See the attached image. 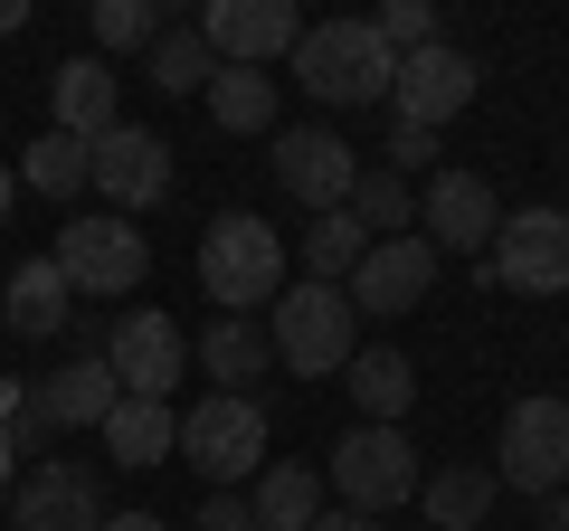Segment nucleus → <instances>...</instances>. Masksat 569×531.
<instances>
[{"mask_svg": "<svg viewBox=\"0 0 569 531\" xmlns=\"http://www.w3.org/2000/svg\"><path fill=\"white\" fill-rule=\"evenodd\" d=\"M389 77H399V58L380 48V29H370V20H323V29L295 39V86H305L313 104H332V114L380 104Z\"/></svg>", "mask_w": 569, "mask_h": 531, "instance_id": "obj_1", "label": "nucleus"}, {"mask_svg": "<svg viewBox=\"0 0 569 531\" xmlns=\"http://www.w3.org/2000/svg\"><path fill=\"white\" fill-rule=\"evenodd\" d=\"M200 285L219 313H257L284 294V238L257 219V209H219L200 238Z\"/></svg>", "mask_w": 569, "mask_h": 531, "instance_id": "obj_2", "label": "nucleus"}, {"mask_svg": "<svg viewBox=\"0 0 569 531\" xmlns=\"http://www.w3.org/2000/svg\"><path fill=\"white\" fill-rule=\"evenodd\" d=\"M276 323H266V342H276V361L295 370V380H332V370H351V351H361V313H351L342 285H284Z\"/></svg>", "mask_w": 569, "mask_h": 531, "instance_id": "obj_3", "label": "nucleus"}, {"mask_svg": "<svg viewBox=\"0 0 569 531\" xmlns=\"http://www.w3.org/2000/svg\"><path fill=\"white\" fill-rule=\"evenodd\" d=\"M181 465H200L219 493L266 474V409L247 389H209L200 409H181Z\"/></svg>", "mask_w": 569, "mask_h": 531, "instance_id": "obj_4", "label": "nucleus"}, {"mask_svg": "<svg viewBox=\"0 0 569 531\" xmlns=\"http://www.w3.org/2000/svg\"><path fill=\"white\" fill-rule=\"evenodd\" d=\"M427 484L418 447H408V428H351L342 447H332V493H342V512H361V522H380V512H399L408 493Z\"/></svg>", "mask_w": 569, "mask_h": 531, "instance_id": "obj_5", "label": "nucleus"}, {"mask_svg": "<svg viewBox=\"0 0 569 531\" xmlns=\"http://www.w3.org/2000/svg\"><path fill=\"white\" fill-rule=\"evenodd\" d=\"M48 257H58L67 294H133L152 275V247H142L133 219H67Z\"/></svg>", "mask_w": 569, "mask_h": 531, "instance_id": "obj_6", "label": "nucleus"}, {"mask_svg": "<svg viewBox=\"0 0 569 531\" xmlns=\"http://www.w3.org/2000/svg\"><path fill=\"white\" fill-rule=\"evenodd\" d=\"M485 275L512 294H569V209H512L485 247Z\"/></svg>", "mask_w": 569, "mask_h": 531, "instance_id": "obj_7", "label": "nucleus"}, {"mask_svg": "<svg viewBox=\"0 0 569 531\" xmlns=\"http://www.w3.org/2000/svg\"><path fill=\"white\" fill-rule=\"evenodd\" d=\"M86 190L114 200V219H123V209H152L171 190V143L152 133V123H114V133H96V143H86Z\"/></svg>", "mask_w": 569, "mask_h": 531, "instance_id": "obj_8", "label": "nucleus"}, {"mask_svg": "<svg viewBox=\"0 0 569 531\" xmlns=\"http://www.w3.org/2000/svg\"><path fill=\"white\" fill-rule=\"evenodd\" d=\"M493 484L541 493V503L569 484V399H522L503 418V465H493Z\"/></svg>", "mask_w": 569, "mask_h": 531, "instance_id": "obj_9", "label": "nucleus"}, {"mask_svg": "<svg viewBox=\"0 0 569 531\" xmlns=\"http://www.w3.org/2000/svg\"><path fill=\"white\" fill-rule=\"evenodd\" d=\"M475 86H485V67L466 58V48H418V58H399V77H389V104H399L408 133H437V123H456L475 104Z\"/></svg>", "mask_w": 569, "mask_h": 531, "instance_id": "obj_10", "label": "nucleus"}, {"mask_svg": "<svg viewBox=\"0 0 569 531\" xmlns=\"http://www.w3.org/2000/svg\"><path fill=\"white\" fill-rule=\"evenodd\" d=\"M181 361H190L181 323H171V313H152V304H133L114 332H104V370H114V389H123V399H171Z\"/></svg>", "mask_w": 569, "mask_h": 531, "instance_id": "obj_11", "label": "nucleus"}, {"mask_svg": "<svg viewBox=\"0 0 569 531\" xmlns=\"http://www.w3.org/2000/svg\"><path fill=\"white\" fill-rule=\"evenodd\" d=\"M418 228L437 257H485L493 228H503V200H493L485 171H437V181L418 190Z\"/></svg>", "mask_w": 569, "mask_h": 531, "instance_id": "obj_12", "label": "nucleus"}, {"mask_svg": "<svg viewBox=\"0 0 569 531\" xmlns=\"http://www.w3.org/2000/svg\"><path fill=\"white\" fill-rule=\"evenodd\" d=\"M10 512H20V531H104V484L77 455H39L10 493Z\"/></svg>", "mask_w": 569, "mask_h": 531, "instance_id": "obj_13", "label": "nucleus"}, {"mask_svg": "<svg viewBox=\"0 0 569 531\" xmlns=\"http://www.w3.org/2000/svg\"><path fill=\"white\" fill-rule=\"evenodd\" d=\"M200 39L219 67H266V58H295L305 20H295V0H209Z\"/></svg>", "mask_w": 569, "mask_h": 531, "instance_id": "obj_14", "label": "nucleus"}, {"mask_svg": "<svg viewBox=\"0 0 569 531\" xmlns=\"http://www.w3.org/2000/svg\"><path fill=\"white\" fill-rule=\"evenodd\" d=\"M427 285H437V247L427 238H380V247H361V266L342 275L351 313H408V304H427Z\"/></svg>", "mask_w": 569, "mask_h": 531, "instance_id": "obj_15", "label": "nucleus"}, {"mask_svg": "<svg viewBox=\"0 0 569 531\" xmlns=\"http://www.w3.org/2000/svg\"><path fill=\"white\" fill-rule=\"evenodd\" d=\"M276 181L295 190V200L323 219V209L351 200V181H361V162H351L342 133H323V123H295V133H276Z\"/></svg>", "mask_w": 569, "mask_h": 531, "instance_id": "obj_16", "label": "nucleus"}, {"mask_svg": "<svg viewBox=\"0 0 569 531\" xmlns=\"http://www.w3.org/2000/svg\"><path fill=\"white\" fill-rule=\"evenodd\" d=\"M0 313H10L20 342H58V332L77 323V294H67L58 257H20L10 266V275H0Z\"/></svg>", "mask_w": 569, "mask_h": 531, "instance_id": "obj_17", "label": "nucleus"}, {"mask_svg": "<svg viewBox=\"0 0 569 531\" xmlns=\"http://www.w3.org/2000/svg\"><path fill=\"white\" fill-rule=\"evenodd\" d=\"M39 389V418L48 428H104V418H114V370H104V351H77V361L67 370H48V380H29Z\"/></svg>", "mask_w": 569, "mask_h": 531, "instance_id": "obj_18", "label": "nucleus"}, {"mask_svg": "<svg viewBox=\"0 0 569 531\" xmlns=\"http://www.w3.org/2000/svg\"><path fill=\"white\" fill-rule=\"evenodd\" d=\"M104 455L114 465H171V447H181V418H171V399H114V418H104Z\"/></svg>", "mask_w": 569, "mask_h": 531, "instance_id": "obj_19", "label": "nucleus"}, {"mask_svg": "<svg viewBox=\"0 0 569 531\" xmlns=\"http://www.w3.org/2000/svg\"><path fill=\"white\" fill-rule=\"evenodd\" d=\"M247 522L257 531H313L323 522V474L313 465H266L247 484Z\"/></svg>", "mask_w": 569, "mask_h": 531, "instance_id": "obj_20", "label": "nucleus"}, {"mask_svg": "<svg viewBox=\"0 0 569 531\" xmlns=\"http://www.w3.org/2000/svg\"><path fill=\"white\" fill-rule=\"evenodd\" d=\"M48 96H58V133H77V143H96V133L123 123L114 114V67H104V58H67Z\"/></svg>", "mask_w": 569, "mask_h": 531, "instance_id": "obj_21", "label": "nucleus"}, {"mask_svg": "<svg viewBox=\"0 0 569 531\" xmlns=\"http://www.w3.org/2000/svg\"><path fill=\"white\" fill-rule=\"evenodd\" d=\"M266 361H276V342H266V323H257V313H219V323L200 332V370H209L219 389L266 380Z\"/></svg>", "mask_w": 569, "mask_h": 531, "instance_id": "obj_22", "label": "nucleus"}, {"mask_svg": "<svg viewBox=\"0 0 569 531\" xmlns=\"http://www.w3.org/2000/svg\"><path fill=\"white\" fill-rule=\"evenodd\" d=\"M493 493H503V484H493V465H437L418 484V503H427V522H437V531H475L493 512Z\"/></svg>", "mask_w": 569, "mask_h": 531, "instance_id": "obj_23", "label": "nucleus"}, {"mask_svg": "<svg viewBox=\"0 0 569 531\" xmlns=\"http://www.w3.org/2000/svg\"><path fill=\"white\" fill-rule=\"evenodd\" d=\"M351 399H361L370 428H399L408 399H418V370H408V351H351Z\"/></svg>", "mask_w": 569, "mask_h": 531, "instance_id": "obj_24", "label": "nucleus"}, {"mask_svg": "<svg viewBox=\"0 0 569 531\" xmlns=\"http://www.w3.org/2000/svg\"><path fill=\"white\" fill-rule=\"evenodd\" d=\"M342 209H351V228H361L370 247H380V238H408V228H418V190H408L399 171H361Z\"/></svg>", "mask_w": 569, "mask_h": 531, "instance_id": "obj_25", "label": "nucleus"}, {"mask_svg": "<svg viewBox=\"0 0 569 531\" xmlns=\"http://www.w3.org/2000/svg\"><path fill=\"white\" fill-rule=\"evenodd\" d=\"M142 77L162 86V96H209L219 58H209V39H200V29H162V39L142 48Z\"/></svg>", "mask_w": 569, "mask_h": 531, "instance_id": "obj_26", "label": "nucleus"}, {"mask_svg": "<svg viewBox=\"0 0 569 531\" xmlns=\"http://www.w3.org/2000/svg\"><path fill=\"white\" fill-rule=\"evenodd\" d=\"M209 114H219L228 133H276V77H266V67H219V77H209Z\"/></svg>", "mask_w": 569, "mask_h": 531, "instance_id": "obj_27", "label": "nucleus"}, {"mask_svg": "<svg viewBox=\"0 0 569 531\" xmlns=\"http://www.w3.org/2000/svg\"><path fill=\"white\" fill-rule=\"evenodd\" d=\"M361 228H351V209H323V219L305 228V238H295V257H305V285H342L351 266H361Z\"/></svg>", "mask_w": 569, "mask_h": 531, "instance_id": "obj_28", "label": "nucleus"}, {"mask_svg": "<svg viewBox=\"0 0 569 531\" xmlns=\"http://www.w3.org/2000/svg\"><path fill=\"white\" fill-rule=\"evenodd\" d=\"M20 181L39 190V200H77L86 190V143L77 133H39V143L20 152Z\"/></svg>", "mask_w": 569, "mask_h": 531, "instance_id": "obj_29", "label": "nucleus"}, {"mask_svg": "<svg viewBox=\"0 0 569 531\" xmlns=\"http://www.w3.org/2000/svg\"><path fill=\"white\" fill-rule=\"evenodd\" d=\"M162 29V0H96V48H152Z\"/></svg>", "mask_w": 569, "mask_h": 531, "instance_id": "obj_30", "label": "nucleus"}, {"mask_svg": "<svg viewBox=\"0 0 569 531\" xmlns=\"http://www.w3.org/2000/svg\"><path fill=\"white\" fill-rule=\"evenodd\" d=\"M370 29H380V48H389V58H418V48H437V39H447V20H437L427 0H389V10H380Z\"/></svg>", "mask_w": 569, "mask_h": 531, "instance_id": "obj_31", "label": "nucleus"}, {"mask_svg": "<svg viewBox=\"0 0 569 531\" xmlns=\"http://www.w3.org/2000/svg\"><path fill=\"white\" fill-rule=\"evenodd\" d=\"M0 437H10V447H39V437H48L39 389H29V380H0Z\"/></svg>", "mask_w": 569, "mask_h": 531, "instance_id": "obj_32", "label": "nucleus"}, {"mask_svg": "<svg viewBox=\"0 0 569 531\" xmlns=\"http://www.w3.org/2000/svg\"><path fill=\"white\" fill-rule=\"evenodd\" d=\"M427 162H437V133H408V123H389V162H380V171H399V181H408V171H427Z\"/></svg>", "mask_w": 569, "mask_h": 531, "instance_id": "obj_33", "label": "nucleus"}, {"mask_svg": "<svg viewBox=\"0 0 569 531\" xmlns=\"http://www.w3.org/2000/svg\"><path fill=\"white\" fill-rule=\"evenodd\" d=\"M190 531H257V522H247V493H209Z\"/></svg>", "mask_w": 569, "mask_h": 531, "instance_id": "obj_34", "label": "nucleus"}, {"mask_svg": "<svg viewBox=\"0 0 569 531\" xmlns=\"http://www.w3.org/2000/svg\"><path fill=\"white\" fill-rule=\"evenodd\" d=\"M104 531H171L162 512H104Z\"/></svg>", "mask_w": 569, "mask_h": 531, "instance_id": "obj_35", "label": "nucleus"}, {"mask_svg": "<svg viewBox=\"0 0 569 531\" xmlns=\"http://www.w3.org/2000/svg\"><path fill=\"white\" fill-rule=\"evenodd\" d=\"M313 531H380V522H361V512H342V503H332V512H323Z\"/></svg>", "mask_w": 569, "mask_h": 531, "instance_id": "obj_36", "label": "nucleus"}, {"mask_svg": "<svg viewBox=\"0 0 569 531\" xmlns=\"http://www.w3.org/2000/svg\"><path fill=\"white\" fill-rule=\"evenodd\" d=\"M29 29V0H0V39H20Z\"/></svg>", "mask_w": 569, "mask_h": 531, "instance_id": "obj_37", "label": "nucleus"}, {"mask_svg": "<svg viewBox=\"0 0 569 531\" xmlns=\"http://www.w3.org/2000/svg\"><path fill=\"white\" fill-rule=\"evenodd\" d=\"M541 531H569V484L550 493V522H541Z\"/></svg>", "mask_w": 569, "mask_h": 531, "instance_id": "obj_38", "label": "nucleus"}, {"mask_svg": "<svg viewBox=\"0 0 569 531\" xmlns=\"http://www.w3.org/2000/svg\"><path fill=\"white\" fill-rule=\"evenodd\" d=\"M10 200H20V171H10V162H0V219H10Z\"/></svg>", "mask_w": 569, "mask_h": 531, "instance_id": "obj_39", "label": "nucleus"}, {"mask_svg": "<svg viewBox=\"0 0 569 531\" xmlns=\"http://www.w3.org/2000/svg\"><path fill=\"white\" fill-rule=\"evenodd\" d=\"M10 455H20V447H10V437H0V493H10Z\"/></svg>", "mask_w": 569, "mask_h": 531, "instance_id": "obj_40", "label": "nucleus"}]
</instances>
